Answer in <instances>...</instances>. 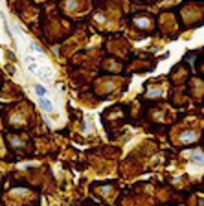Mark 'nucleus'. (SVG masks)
<instances>
[{"label":"nucleus","instance_id":"nucleus-1","mask_svg":"<svg viewBox=\"0 0 204 206\" xmlns=\"http://www.w3.org/2000/svg\"><path fill=\"white\" fill-rule=\"evenodd\" d=\"M191 160H193L197 166H202L204 164V155L201 151H193L191 153Z\"/></svg>","mask_w":204,"mask_h":206},{"label":"nucleus","instance_id":"nucleus-2","mask_svg":"<svg viewBox=\"0 0 204 206\" xmlns=\"http://www.w3.org/2000/svg\"><path fill=\"white\" fill-rule=\"evenodd\" d=\"M197 138V133H193V131H186L182 136H180V140L182 142H191V140H195Z\"/></svg>","mask_w":204,"mask_h":206},{"label":"nucleus","instance_id":"nucleus-3","mask_svg":"<svg viewBox=\"0 0 204 206\" xmlns=\"http://www.w3.org/2000/svg\"><path fill=\"white\" fill-rule=\"evenodd\" d=\"M41 105H42V109L48 110V112H50V110H54V105H52V101H50V99H41Z\"/></svg>","mask_w":204,"mask_h":206},{"label":"nucleus","instance_id":"nucleus-4","mask_svg":"<svg viewBox=\"0 0 204 206\" xmlns=\"http://www.w3.org/2000/svg\"><path fill=\"white\" fill-rule=\"evenodd\" d=\"M35 92H37V96H39V98H44V94H46V88H44L42 85H35Z\"/></svg>","mask_w":204,"mask_h":206},{"label":"nucleus","instance_id":"nucleus-5","mask_svg":"<svg viewBox=\"0 0 204 206\" xmlns=\"http://www.w3.org/2000/svg\"><path fill=\"white\" fill-rule=\"evenodd\" d=\"M134 24H138V26H142V28H147V26H149V20H144V18H136Z\"/></svg>","mask_w":204,"mask_h":206}]
</instances>
